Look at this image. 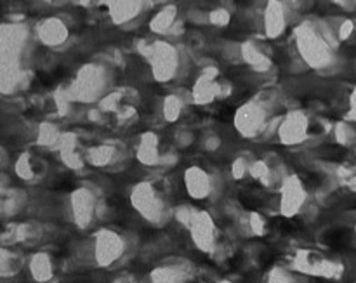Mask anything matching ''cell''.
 <instances>
[{
  "label": "cell",
  "mask_w": 356,
  "mask_h": 283,
  "mask_svg": "<svg viewBox=\"0 0 356 283\" xmlns=\"http://www.w3.org/2000/svg\"><path fill=\"white\" fill-rule=\"evenodd\" d=\"M122 250H124V242L120 240V236L113 235V233H103L97 238L96 257L103 266H108L115 259H118Z\"/></svg>",
  "instance_id": "obj_2"
},
{
  "label": "cell",
  "mask_w": 356,
  "mask_h": 283,
  "mask_svg": "<svg viewBox=\"0 0 356 283\" xmlns=\"http://www.w3.org/2000/svg\"><path fill=\"white\" fill-rule=\"evenodd\" d=\"M134 205L146 219H152V221H160L163 218V211H165V209H162L163 202L155 197L152 188L138 190V193L134 195Z\"/></svg>",
  "instance_id": "obj_1"
},
{
  "label": "cell",
  "mask_w": 356,
  "mask_h": 283,
  "mask_svg": "<svg viewBox=\"0 0 356 283\" xmlns=\"http://www.w3.org/2000/svg\"><path fill=\"white\" fill-rule=\"evenodd\" d=\"M355 235H356V225H355Z\"/></svg>",
  "instance_id": "obj_12"
},
{
  "label": "cell",
  "mask_w": 356,
  "mask_h": 283,
  "mask_svg": "<svg viewBox=\"0 0 356 283\" xmlns=\"http://www.w3.org/2000/svg\"><path fill=\"white\" fill-rule=\"evenodd\" d=\"M306 193L305 188L299 183H292L289 186V193L284 197V212L287 216H294L305 205Z\"/></svg>",
  "instance_id": "obj_5"
},
{
  "label": "cell",
  "mask_w": 356,
  "mask_h": 283,
  "mask_svg": "<svg viewBox=\"0 0 356 283\" xmlns=\"http://www.w3.org/2000/svg\"><path fill=\"white\" fill-rule=\"evenodd\" d=\"M193 238L204 250H209L214 243V225L205 214L198 216L197 221L193 223Z\"/></svg>",
  "instance_id": "obj_3"
},
{
  "label": "cell",
  "mask_w": 356,
  "mask_h": 283,
  "mask_svg": "<svg viewBox=\"0 0 356 283\" xmlns=\"http://www.w3.org/2000/svg\"><path fill=\"white\" fill-rule=\"evenodd\" d=\"M73 207H75V216L79 225H89L94 207L92 197H90L89 193H86V191H79V193H75V197H73Z\"/></svg>",
  "instance_id": "obj_4"
},
{
  "label": "cell",
  "mask_w": 356,
  "mask_h": 283,
  "mask_svg": "<svg viewBox=\"0 0 356 283\" xmlns=\"http://www.w3.org/2000/svg\"><path fill=\"white\" fill-rule=\"evenodd\" d=\"M348 188H350V191L356 193V174H355V176H351L350 179H348Z\"/></svg>",
  "instance_id": "obj_11"
},
{
  "label": "cell",
  "mask_w": 356,
  "mask_h": 283,
  "mask_svg": "<svg viewBox=\"0 0 356 283\" xmlns=\"http://www.w3.org/2000/svg\"><path fill=\"white\" fill-rule=\"evenodd\" d=\"M37 266H35V275H37V280H49L51 278V261L47 256L37 257Z\"/></svg>",
  "instance_id": "obj_8"
},
{
  "label": "cell",
  "mask_w": 356,
  "mask_h": 283,
  "mask_svg": "<svg viewBox=\"0 0 356 283\" xmlns=\"http://www.w3.org/2000/svg\"><path fill=\"white\" fill-rule=\"evenodd\" d=\"M336 139L343 146L356 145V129L348 122H339L336 127Z\"/></svg>",
  "instance_id": "obj_6"
},
{
  "label": "cell",
  "mask_w": 356,
  "mask_h": 283,
  "mask_svg": "<svg viewBox=\"0 0 356 283\" xmlns=\"http://www.w3.org/2000/svg\"><path fill=\"white\" fill-rule=\"evenodd\" d=\"M153 283H184V280L176 271L160 270L153 273Z\"/></svg>",
  "instance_id": "obj_7"
},
{
  "label": "cell",
  "mask_w": 356,
  "mask_h": 283,
  "mask_svg": "<svg viewBox=\"0 0 356 283\" xmlns=\"http://www.w3.org/2000/svg\"><path fill=\"white\" fill-rule=\"evenodd\" d=\"M350 118H351V120L356 122V87H355L353 94H351V97H350Z\"/></svg>",
  "instance_id": "obj_10"
},
{
  "label": "cell",
  "mask_w": 356,
  "mask_h": 283,
  "mask_svg": "<svg viewBox=\"0 0 356 283\" xmlns=\"http://www.w3.org/2000/svg\"><path fill=\"white\" fill-rule=\"evenodd\" d=\"M271 283H299V282L294 275L287 273V271L284 270H278L275 271L273 278H271Z\"/></svg>",
  "instance_id": "obj_9"
}]
</instances>
